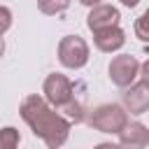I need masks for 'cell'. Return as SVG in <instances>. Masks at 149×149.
Returning a JSON list of instances; mask_svg holds the SVG:
<instances>
[{
	"label": "cell",
	"mask_w": 149,
	"mask_h": 149,
	"mask_svg": "<svg viewBox=\"0 0 149 149\" xmlns=\"http://www.w3.org/2000/svg\"><path fill=\"white\" fill-rule=\"evenodd\" d=\"M21 119L33 128L35 137L54 149H58L70 135V121L63 114L54 112L42 95H28L21 102Z\"/></svg>",
	"instance_id": "cell-1"
},
{
	"label": "cell",
	"mask_w": 149,
	"mask_h": 149,
	"mask_svg": "<svg viewBox=\"0 0 149 149\" xmlns=\"http://www.w3.org/2000/svg\"><path fill=\"white\" fill-rule=\"evenodd\" d=\"M88 123L100 133H121L128 126V112L121 105H100L91 112Z\"/></svg>",
	"instance_id": "cell-2"
},
{
	"label": "cell",
	"mask_w": 149,
	"mask_h": 149,
	"mask_svg": "<svg viewBox=\"0 0 149 149\" xmlns=\"http://www.w3.org/2000/svg\"><path fill=\"white\" fill-rule=\"evenodd\" d=\"M58 61L70 70L84 68L88 63V44L79 35H65L58 42Z\"/></svg>",
	"instance_id": "cell-3"
},
{
	"label": "cell",
	"mask_w": 149,
	"mask_h": 149,
	"mask_svg": "<svg viewBox=\"0 0 149 149\" xmlns=\"http://www.w3.org/2000/svg\"><path fill=\"white\" fill-rule=\"evenodd\" d=\"M42 91H44V100L51 102V105L58 107V109H63L65 105H70V102L74 100L72 81H70L65 74H61V72H51V74L44 79Z\"/></svg>",
	"instance_id": "cell-4"
},
{
	"label": "cell",
	"mask_w": 149,
	"mask_h": 149,
	"mask_svg": "<svg viewBox=\"0 0 149 149\" xmlns=\"http://www.w3.org/2000/svg\"><path fill=\"white\" fill-rule=\"evenodd\" d=\"M137 74H140V63H137L135 56L121 54V56L112 58V63H109V79H112L114 86L128 88V86H133Z\"/></svg>",
	"instance_id": "cell-5"
},
{
	"label": "cell",
	"mask_w": 149,
	"mask_h": 149,
	"mask_svg": "<svg viewBox=\"0 0 149 149\" xmlns=\"http://www.w3.org/2000/svg\"><path fill=\"white\" fill-rule=\"evenodd\" d=\"M119 19H121V14H119L116 7H112V5H95L88 12V16H86V26H88V30L98 33V30L119 26Z\"/></svg>",
	"instance_id": "cell-6"
},
{
	"label": "cell",
	"mask_w": 149,
	"mask_h": 149,
	"mask_svg": "<svg viewBox=\"0 0 149 149\" xmlns=\"http://www.w3.org/2000/svg\"><path fill=\"white\" fill-rule=\"evenodd\" d=\"M119 142L121 149H144L149 144V128L140 121H133L119 133Z\"/></svg>",
	"instance_id": "cell-7"
},
{
	"label": "cell",
	"mask_w": 149,
	"mask_h": 149,
	"mask_svg": "<svg viewBox=\"0 0 149 149\" xmlns=\"http://www.w3.org/2000/svg\"><path fill=\"white\" fill-rule=\"evenodd\" d=\"M123 105L130 114H144L149 109V84H144V81L133 84L123 93Z\"/></svg>",
	"instance_id": "cell-8"
},
{
	"label": "cell",
	"mask_w": 149,
	"mask_h": 149,
	"mask_svg": "<svg viewBox=\"0 0 149 149\" xmlns=\"http://www.w3.org/2000/svg\"><path fill=\"white\" fill-rule=\"evenodd\" d=\"M93 42H95V47H98L100 51L112 54V51H116V49H121V47L126 44V33H123L119 26L105 28V30L93 33Z\"/></svg>",
	"instance_id": "cell-9"
},
{
	"label": "cell",
	"mask_w": 149,
	"mask_h": 149,
	"mask_svg": "<svg viewBox=\"0 0 149 149\" xmlns=\"http://www.w3.org/2000/svg\"><path fill=\"white\" fill-rule=\"evenodd\" d=\"M37 7H40V12H42V14L54 16V14L65 12V9L70 7V0H37Z\"/></svg>",
	"instance_id": "cell-10"
},
{
	"label": "cell",
	"mask_w": 149,
	"mask_h": 149,
	"mask_svg": "<svg viewBox=\"0 0 149 149\" xmlns=\"http://www.w3.org/2000/svg\"><path fill=\"white\" fill-rule=\"evenodd\" d=\"M19 130L7 126L0 130V149H19Z\"/></svg>",
	"instance_id": "cell-11"
},
{
	"label": "cell",
	"mask_w": 149,
	"mask_h": 149,
	"mask_svg": "<svg viewBox=\"0 0 149 149\" xmlns=\"http://www.w3.org/2000/svg\"><path fill=\"white\" fill-rule=\"evenodd\" d=\"M135 35L142 42H149V9H144L140 14V19L135 21Z\"/></svg>",
	"instance_id": "cell-12"
},
{
	"label": "cell",
	"mask_w": 149,
	"mask_h": 149,
	"mask_svg": "<svg viewBox=\"0 0 149 149\" xmlns=\"http://www.w3.org/2000/svg\"><path fill=\"white\" fill-rule=\"evenodd\" d=\"M9 26H12V12H9V7L0 5V35L5 30H9Z\"/></svg>",
	"instance_id": "cell-13"
},
{
	"label": "cell",
	"mask_w": 149,
	"mask_h": 149,
	"mask_svg": "<svg viewBox=\"0 0 149 149\" xmlns=\"http://www.w3.org/2000/svg\"><path fill=\"white\" fill-rule=\"evenodd\" d=\"M61 112H65V114H68L70 119H74V121H81V105H79V102H74V100H72L70 105H65Z\"/></svg>",
	"instance_id": "cell-14"
},
{
	"label": "cell",
	"mask_w": 149,
	"mask_h": 149,
	"mask_svg": "<svg viewBox=\"0 0 149 149\" xmlns=\"http://www.w3.org/2000/svg\"><path fill=\"white\" fill-rule=\"evenodd\" d=\"M140 74H142V81L149 84V61H144V63L140 65Z\"/></svg>",
	"instance_id": "cell-15"
},
{
	"label": "cell",
	"mask_w": 149,
	"mask_h": 149,
	"mask_svg": "<svg viewBox=\"0 0 149 149\" xmlns=\"http://www.w3.org/2000/svg\"><path fill=\"white\" fill-rule=\"evenodd\" d=\"M95 149H121L119 144H112V142H102V144H98Z\"/></svg>",
	"instance_id": "cell-16"
},
{
	"label": "cell",
	"mask_w": 149,
	"mask_h": 149,
	"mask_svg": "<svg viewBox=\"0 0 149 149\" xmlns=\"http://www.w3.org/2000/svg\"><path fill=\"white\" fill-rule=\"evenodd\" d=\"M81 5H86V7H95V5H100V0H79Z\"/></svg>",
	"instance_id": "cell-17"
},
{
	"label": "cell",
	"mask_w": 149,
	"mask_h": 149,
	"mask_svg": "<svg viewBox=\"0 0 149 149\" xmlns=\"http://www.w3.org/2000/svg\"><path fill=\"white\" fill-rule=\"evenodd\" d=\"M121 2H123V5H126V7H135V5H137V2H140V0H121Z\"/></svg>",
	"instance_id": "cell-18"
},
{
	"label": "cell",
	"mask_w": 149,
	"mask_h": 149,
	"mask_svg": "<svg viewBox=\"0 0 149 149\" xmlns=\"http://www.w3.org/2000/svg\"><path fill=\"white\" fill-rule=\"evenodd\" d=\"M5 54V42H2V37H0V56Z\"/></svg>",
	"instance_id": "cell-19"
},
{
	"label": "cell",
	"mask_w": 149,
	"mask_h": 149,
	"mask_svg": "<svg viewBox=\"0 0 149 149\" xmlns=\"http://www.w3.org/2000/svg\"><path fill=\"white\" fill-rule=\"evenodd\" d=\"M49 149H54V147H49Z\"/></svg>",
	"instance_id": "cell-20"
}]
</instances>
